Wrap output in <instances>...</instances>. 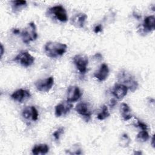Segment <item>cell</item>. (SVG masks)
<instances>
[{
  "mask_svg": "<svg viewBox=\"0 0 155 155\" xmlns=\"http://www.w3.org/2000/svg\"><path fill=\"white\" fill-rule=\"evenodd\" d=\"M67 48V46L65 44L49 41L44 46V51L48 57L56 58L62 56L66 52Z\"/></svg>",
  "mask_w": 155,
  "mask_h": 155,
  "instance_id": "obj_1",
  "label": "cell"
},
{
  "mask_svg": "<svg viewBox=\"0 0 155 155\" xmlns=\"http://www.w3.org/2000/svg\"><path fill=\"white\" fill-rule=\"evenodd\" d=\"M119 84L126 86L128 89L134 92L138 87V82L134 77L126 70H121L117 74Z\"/></svg>",
  "mask_w": 155,
  "mask_h": 155,
  "instance_id": "obj_2",
  "label": "cell"
},
{
  "mask_svg": "<svg viewBox=\"0 0 155 155\" xmlns=\"http://www.w3.org/2000/svg\"><path fill=\"white\" fill-rule=\"evenodd\" d=\"M21 39L24 43L28 44L38 38L36 27L33 22H31L21 33Z\"/></svg>",
  "mask_w": 155,
  "mask_h": 155,
  "instance_id": "obj_3",
  "label": "cell"
},
{
  "mask_svg": "<svg viewBox=\"0 0 155 155\" xmlns=\"http://www.w3.org/2000/svg\"><path fill=\"white\" fill-rule=\"evenodd\" d=\"M22 66L28 67L33 65L35 62V58L27 51H21L13 59Z\"/></svg>",
  "mask_w": 155,
  "mask_h": 155,
  "instance_id": "obj_4",
  "label": "cell"
},
{
  "mask_svg": "<svg viewBox=\"0 0 155 155\" xmlns=\"http://www.w3.org/2000/svg\"><path fill=\"white\" fill-rule=\"evenodd\" d=\"M48 13L62 22H66L68 19L66 10L62 5H56L51 7L48 9Z\"/></svg>",
  "mask_w": 155,
  "mask_h": 155,
  "instance_id": "obj_5",
  "label": "cell"
},
{
  "mask_svg": "<svg viewBox=\"0 0 155 155\" xmlns=\"http://www.w3.org/2000/svg\"><path fill=\"white\" fill-rule=\"evenodd\" d=\"M73 61L77 69L81 74L85 73L88 64V58L83 54H76L73 58Z\"/></svg>",
  "mask_w": 155,
  "mask_h": 155,
  "instance_id": "obj_6",
  "label": "cell"
},
{
  "mask_svg": "<svg viewBox=\"0 0 155 155\" xmlns=\"http://www.w3.org/2000/svg\"><path fill=\"white\" fill-rule=\"evenodd\" d=\"M54 84V78L50 76L44 79H39L35 82V85L36 89L41 92H48Z\"/></svg>",
  "mask_w": 155,
  "mask_h": 155,
  "instance_id": "obj_7",
  "label": "cell"
},
{
  "mask_svg": "<svg viewBox=\"0 0 155 155\" xmlns=\"http://www.w3.org/2000/svg\"><path fill=\"white\" fill-rule=\"evenodd\" d=\"M71 102L67 101H62L56 105L54 114L56 117H61L65 115L72 108Z\"/></svg>",
  "mask_w": 155,
  "mask_h": 155,
  "instance_id": "obj_8",
  "label": "cell"
},
{
  "mask_svg": "<svg viewBox=\"0 0 155 155\" xmlns=\"http://www.w3.org/2000/svg\"><path fill=\"white\" fill-rule=\"evenodd\" d=\"M76 111L78 113L84 117L87 122H88L92 114V112L90 110L88 105L84 102L78 103L75 108Z\"/></svg>",
  "mask_w": 155,
  "mask_h": 155,
  "instance_id": "obj_9",
  "label": "cell"
},
{
  "mask_svg": "<svg viewBox=\"0 0 155 155\" xmlns=\"http://www.w3.org/2000/svg\"><path fill=\"white\" fill-rule=\"evenodd\" d=\"M82 95V93L78 86L71 85L68 87L67 91V100L70 102L78 101Z\"/></svg>",
  "mask_w": 155,
  "mask_h": 155,
  "instance_id": "obj_10",
  "label": "cell"
},
{
  "mask_svg": "<svg viewBox=\"0 0 155 155\" xmlns=\"http://www.w3.org/2000/svg\"><path fill=\"white\" fill-rule=\"evenodd\" d=\"M22 115L25 119L31 120L33 121L37 120L38 118V112L34 106L26 107L22 111Z\"/></svg>",
  "mask_w": 155,
  "mask_h": 155,
  "instance_id": "obj_11",
  "label": "cell"
},
{
  "mask_svg": "<svg viewBox=\"0 0 155 155\" xmlns=\"http://www.w3.org/2000/svg\"><path fill=\"white\" fill-rule=\"evenodd\" d=\"M31 96L30 93L27 90L19 89L11 94V97L16 101L19 102H22L28 99Z\"/></svg>",
  "mask_w": 155,
  "mask_h": 155,
  "instance_id": "obj_12",
  "label": "cell"
},
{
  "mask_svg": "<svg viewBox=\"0 0 155 155\" xmlns=\"http://www.w3.org/2000/svg\"><path fill=\"white\" fill-rule=\"evenodd\" d=\"M128 90V89L126 86L118 83L115 84L113 87L112 94L116 98L120 100L127 95Z\"/></svg>",
  "mask_w": 155,
  "mask_h": 155,
  "instance_id": "obj_13",
  "label": "cell"
},
{
  "mask_svg": "<svg viewBox=\"0 0 155 155\" xmlns=\"http://www.w3.org/2000/svg\"><path fill=\"white\" fill-rule=\"evenodd\" d=\"M87 16L84 13H79L73 16L71 19V24L76 28H82L84 27Z\"/></svg>",
  "mask_w": 155,
  "mask_h": 155,
  "instance_id": "obj_14",
  "label": "cell"
},
{
  "mask_svg": "<svg viewBox=\"0 0 155 155\" xmlns=\"http://www.w3.org/2000/svg\"><path fill=\"white\" fill-rule=\"evenodd\" d=\"M109 74V68L106 64H102L99 69L94 73V76L99 81H105Z\"/></svg>",
  "mask_w": 155,
  "mask_h": 155,
  "instance_id": "obj_15",
  "label": "cell"
},
{
  "mask_svg": "<svg viewBox=\"0 0 155 155\" xmlns=\"http://www.w3.org/2000/svg\"><path fill=\"white\" fill-rule=\"evenodd\" d=\"M154 16H149L145 18L142 27L147 32H151L154 30Z\"/></svg>",
  "mask_w": 155,
  "mask_h": 155,
  "instance_id": "obj_16",
  "label": "cell"
},
{
  "mask_svg": "<svg viewBox=\"0 0 155 155\" xmlns=\"http://www.w3.org/2000/svg\"><path fill=\"white\" fill-rule=\"evenodd\" d=\"M49 147L45 143H40L35 145L31 149V152L33 154H44L48 152Z\"/></svg>",
  "mask_w": 155,
  "mask_h": 155,
  "instance_id": "obj_17",
  "label": "cell"
},
{
  "mask_svg": "<svg viewBox=\"0 0 155 155\" xmlns=\"http://www.w3.org/2000/svg\"><path fill=\"white\" fill-rule=\"evenodd\" d=\"M120 111L121 116L124 120H128L132 117L130 107L125 103H122L120 105Z\"/></svg>",
  "mask_w": 155,
  "mask_h": 155,
  "instance_id": "obj_18",
  "label": "cell"
},
{
  "mask_svg": "<svg viewBox=\"0 0 155 155\" xmlns=\"http://www.w3.org/2000/svg\"><path fill=\"white\" fill-rule=\"evenodd\" d=\"M12 10L14 12H19L27 7V2L25 1H11Z\"/></svg>",
  "mask_w": 155,
  "mask_h": 155,
  "instance_id": "obj_19",
  "label": "cell"
},
{
  "mask_svg": "<svg viewBox=\"0 0 155 155\" xmlns=\"http://www.w3.org/2000/svg\"><path fill=\"white\" fill-rule=\"evenodd\" d=\"M110 115V112L108 111V107L105 105H104L102 106L101 111L98 113L97 117L99 120H104L105 119L109 117Z\"/></svg>",
  "mask_w": 155,
  "mask_h": 155,
  "instance_id": "obj_20",
  "label": "cell"
},
{
  "mask_svg": "<svg viewBox=\"0 0 155 155\" xmlns=\"http://www.w3.org/2000/svg\"><path fill=\"white\" fill-rule=\"evenodd\" d=\"M130 143V139L127 134H123L119 139V145L125 148L128 147Z\"/></svg>",
  "mask_w": 155,
  "mask_h": 155,
  "instance_id": "obj_21",
  "label": "cell"
},
{
  "mask_svg": "<svg viewBox=\"0 0 155 155\" xmlns=\"http://www.w3.org/2000/svg\"><path fill=\"white\" fill-rule=\"evenodd\" d=\"M136 138L139 141L143 142L147 141L149 139L150 136L147 130H142L137 134Z\"/></svg>",
  "mask_w": 155,
  "mask_h": 155,
  "instance_id": "obj_22",
  "label": "cell"
},
{
  "mask_svg": "<svg viewBox=\"0 0 155 155\" xmlns=\"http://www.w3.org/2000/svg\"><path fill=\"white\" fill-rule=\"evenodd\" d=\"M64 127H60L56 131H55L53 134L54 139L56 140H58L60 138L61 135L64 133Z\"/></svg>",
  "mask_w": 155,
  "mask_h": 155,
  "instance_id": "obj_23",
  "label": "cell"
},
{
  "mask_svg": "<svg viewBox=\"0 0 155 155\" xmlns=\"http://www.w3.org/2000/svg\"><path fill=\"white\" fill-rule=\"evenodd\" d=\"M136 126L139 127L142 130H147V129H148V126L145 123H143L140 120H137V124H136Z\"/></svg>",
  "mask_w": 155,
  "mask_h": 155,
  "instance_id": "obj_24",
  "label": "cell"
},
{
  "mask_svg": "<svg viewBox=\"0 0 155 155\" xmlns=\"http://www.w3.org/2000/svg\"><path fill=\"white\" fill-rule=\"evenodd\" d=\"M94 32H95L96 33H97L101 31H102V25H96V26L94 27Z\"/></svg>",
  "mask_w": 155,
  "mask_h": 155,
  "instance_id": "obj_25",
  "label": "cell"
},
{
  "mask_svg": "<svg viewBox=\"0 0 155 155\" xmlns=\"http://www.w3.org/2000/svg\"><path fill=\"white\" fill-rule=\"evenodd\" d=\"M117 104V101L115 100V99H112L111 101H110V107H113L114 106H115Z\"/></svg>",
  "mask_w": 155,
  "mask_h": 155,
  "instance_id": "obj_26",
  "label": "cell"
},
{
  "mask_svg": "<svg viewBox=\"0 0 155 155\" xmlns=\"http://www.w3.org/2000/svg\"><path fill=\"white\" fill-rule=\"evenodd\" d=\"M4 46L2 45V44L1 45V58L2 57V55L4 54Z\"/></svg>",
  "mask_w": 155,
  "mask_h": 155,
  "instance_id": "obj_27",
  "label": "cell"
},
{
  "mask_svg": "<svg viewBox=\"0 0 155 155\" xmlns=\"http://www.w3.org/2000/svg\"><path fill=\"white\" fill-rule=\"evenodd\" d=\"M13 33L15 34H19V33H20V31H19V30H18L17 28H14L13 30Z\"/></svg>",
  "mask_w": 155,
  "mask_h": 155,
  "instance_id": "obj_28",
  "label": "cell"
},
{
  "mask_svg": "<svg viewBox=\"0 0 155 155\" xmlns=\"http://www.w3.org/2000/svg\"><path fill=\"white\" fill-rule=\"evenodd\" d=\"M151 141H152V146L154 147V136H153V137H152Z\"/></svg>",
  "mask_w": 155,
  "mask_h": 155,
  "instance_id": "obj_29",
  "label": "cell"
},
{
  "mask_svg": "<svg viewBox=\"0 0 155 155\" xmlns=\"http://www.w3.org/2000/svg\"><path fill=\"white\" fill-rule=\"evenodd\" d=\"M134 154H141V152H140V151H139V152L136 151V152H135V153H134Z\"/></svg>",
  "mask_w": 155,
  "mask_h": 155,
  "instance_id": "obj_30",
  "label": "cell"
}]
</instances>
